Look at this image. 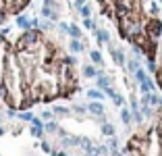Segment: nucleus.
<instances>
[{"mask_svg": "<svg viewBox=\"0 0 162 156\" xmlns=\"http://www.w3.org/2000/svg\"><path fill=\"white\" fill-rule=\"evenodd\" d=\"M102 133H104V135H114V127H112V125H104V127H102Z\"/></svg>", "mask_w": 162, "mask_h": 156, "instance_id": "nucleus-8", "label": "nucleus"}, {"mask_svg": "<svg viewBox=\"0 0 162 156\" xmlns=\"http://www.w3.org/2000/svg\"><path fill=\"white\" fill-rule=\"evenodd\" d=\"M21 119H23V121H31V115H29V113H23V115H21Z\"/></svg>", "mask_w": 162, "mask_h": 156, "instance_id": "nucleus-18", "label": "nucleus"}, {"mask_svg": "<svg viewBox=\"0 0 162 156\" xmlns=\"http://www.w3.org/2000/svg\"><path fill=\"white\" fill-rule=\"evenodd\" d=\"M85 2H87V0H75V4H77V6H83Z\"/></svg>", "mask_w": 162, "mask_h": 156, "instance_id": "nucleus-21", "label": "nucleus"}, {"mask_svg": "<svg viewBox=\"0 0 162 156\" xmlns=\"http://www.w3.org/2000/svg\"><path fill=\"white\" fill-rule=\"evenodd\" d=\"M98 85H100L102 90H108V87H110V81H108L106 77H100L98 79Z\"/></svg>", "mask_w": 162, "mask_h": 156, "instance_id": "nucleus-6", "label": "nucleus"}, {"mask_svg": "<svg viewBox=\"0 0 162 156\" xmlns=\"http://www.w3.org/2000/svg\"><path fill=\"white\" fill-rule=\"evenodd\" d=\"M89 110H91L94 115H102V113H104V106H102V104H96V102H94V104H89Z\"/></svg>", "mask_w": 162, "mask_h": 156, "instance_id": "nucleus-3", "label": "nucleus"}, {"mask_svg": "<svg viewBox=\"0 0 162 156\" xmlns=\"http://www.w3.org/2000/svg\"><path fill=\"white\" fill-rule=\"evenodd\" d=\"M96 38L100 40V42H108V34L106 31H96Z\"/></svg>", "mask_w": 162, "mask_h": 156, "instance_id": "nucleus-9", "label": "nucleus"}, {"mask_svg": "<svg viewBox=\"0 0 162 156\" xmlns=\"http://www.w3.org/2000/svg\"><path fill=\"white\" fill-rule=\"evenodd\" d=\"M91 60L98 63V65H102V56H100V52H91Z\"/></svg>", "mask_w": 162, "mask_h": 156, "instance_id": "nucleus-12", "label": "nucleus"}, {"mask_svg": "<svg viewBox=\"0 0 162 156\" xmlns=\"http://www.w3.org/2000/svg\"><path fill=\"white\" fill-rule=\"evenodd\" d=\"M46 129H48V131H56V123H48Z\"/></svg>", "mask_w": 162, "mask_h": 156, "instance_id": "nucleus-17", "label": "nucleus"}, {"mask_svg": "<svg viewBox=\"0 0 162 156\" xmlns=\"http://www.w3.org/2000/svg\"><path fill=\"white\" fill-rule=\"evenodd\" d=\"M83 75H85V77H96V69H94V67H85V69H83Z\"/></svg>", "mask_w": 162, "mask_h": 156, "instance_id": "nucleus-7", "label": "nucleus"}, {"mask_svg": "<svg viewBox=\"0 0 162 156\" xmlns=\"http://www.w3.org/2000/svg\"><path fill=\"white\" fill-rule=\"evenodd\" d=\"M87 96H89V98H94V100H102V98H104V94H102L100 90H89V92H87Z\"/></svg>", "mask_w": 162, "mask_h": 156, "instance_id": "nucleus-2", "label": "nucleus"}, {"mask_svg": "<svg viewBox=\"0 0 162 156\" xmlns=\"http://www.w3.org/2000/svg\"><path fill=\"white\" fill-rule=\"evenodd\" d=\"M71 50H73V52H81V50H83V46H81V42L77 38L71 42Z\"/></svg>", "mask_w": 162, "mask_h": 156, "instance_id": "nucleus-4", "label": "nucleus"}, {"mask_svg": "<svg viewBox=\"0 0 162 156\" xmlns=\"http://www.w3.org/2000/svg\"><path fill=\"white\" fill-rule=\"evenodd\" d=\"M121 117H123V123H125V125H129V123H131V115H129V110H123Z\"/></svg>", "mask_w": 162, "mask_h": 156, "instance_id": "nucleus-10", "label": "nucleus"}, {"mask_svg": "<svg viewBox=\"0 0 162 156\" xmlns=\"http://www.w3.org/2000/svg\"><path fill=\"white\" fill-rule=\"evenodd\" d=\"M112 58L117 60V65H123V63H125V56H123L121 50H112Z\"/></svg>", "mask_w": 162, "mask_h": 156, "instance_id": "nucleus-1", "label": "nucleus"}, {"mask_svg": "<svg viewBox=\"0 0 162 156\" xmlns=\"http://www.w3.org/2000/svg\"><path fill=\"white\" fill-rule=\"evenodd\" d=\"M56 113H58V115H67V108H62V106H58V108H56Z\"/></svg>", "mask_w": 162, "mask_h": 156, "instance_id": "nucleus-19", "label": "nucleus"}, {"mask_svg": "<svg viewBox=\"0 0 162 156\" xmlns=\"http://www.w3.org/2000/svg\"><path fill=\"white\" fill-rule=\"evenodd\" d=\"M2 133H4V129H2V127H0V135H2Z\"/></svg>", "mask_w": 162, "mask_h": 156, "instance_id": "nucleus-22", "label": "nucleus"}, {"mask_svg": "<svg viewBox=\"0 0 162 156\" xmlns=\"http://www.w3.org/2000/svg\"><path fill=\"white\" fill-rule=\"evenodd\" d=\"M69 34H71L73 38H79V36H81V29L77 27V25H71V27H69Z\"/></svg>", "mask_w": 162, "mask_h": 156, "instance_id": "nucleus-5", "label": "nucleus"}, {"mask_svg": "<svg viewBox=\"0 0 162 156\" xmlns=\"http://www.w3.org/2000/svg\"><path fill=\"white\" fill-rule=\"evenodd\" d=\"M135 77L139 79V81H146V79H148V77H146V73H143L141 69H137V71H135Z\"/></svg>", "mask_w": 162, "mask_h": 156, "instance_id": "nucleus-13", "label": "nucleus"}, {"mask_svg": "<svg viewBox=\"0 0 162 156\" xmlns=\"http://www.w3.org/2000/svg\"><path fill=\"white\" fill-rule=\"evenodd\" d=\"M17 23H19L21 27H29V25H31V23H29V21H27L25 17H19V19H17Z\"/></svg>", "mask_w": 162, "mask_h": 156, "instance_id": "nucleus-11", "label": "nucleus"}, {"mask_svg": "<svg viewBox=\"0 0 162 156\" xmlns=\"http://www.w3.org/2000/svg\"><path fill=\"white\" fill-rule=\"evenodd\" d=\"M129 69L131 71H137V63H129Z\"/></svg>", "mask_w": 162, "mask_h": 156, "instance_id": "nucleus-20", "label": "nucleus"}, {"mask_svg": "<svg viewBox=\"0 0 162 156\" xmlns=\"http://www.w3.org/2000/svg\"><path fill=\"white\" fill-rule=\"evenodd\" d=\"M81 8V15H83V17H89V13H91V8H89V6H85V4H83V6H79Z\"/></svg>", "mask_w": 162, "mask_h": 156, "instance_id": "nucleus-15", "label": "nucleus"}, {"mask_svg": "<svg viewBox=\"0 0 162 156\" xmlns=\"http://www.w3.org/2000/svg\"><path fill=\"white\" fill-rule=\"evenodd\" d=\"M31 133H33L36 137H42V127H40V125H33V129H31Z\"/></svg>", "mask_w": 162, "mask_h": 156, "instance_id": "nucleus-14", "label": "nucleus"}, {"mask_svg": "<svg viewBox=\"0 0 162 156\" xmlns=\"http://www.w3.org/2000/svg\"><path fill=\"white\" fill-rule=\"evenodd\" d=\"M112 98H114V104H117V106H123V98L119 96V94H114Z\"/></svg>", "mask_w": 162, "mask_h": 156, "instance_id": "nucleus-16", "label": "nucleus"}]
</instances>
